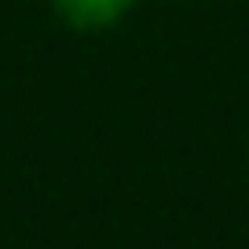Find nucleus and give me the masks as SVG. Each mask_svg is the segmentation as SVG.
Here are the masks:
<instances>
[{
	"mask_svg": "<svg viewBox=\"0 0 249 249\" xmlns=\"http://www.w3.org/2000/svg\"><path fill=\"white\" fill-rule=\"evenodd\" d=\"M50 4L62 25L79 29V34H100L129 17L137 0H50Z\"/></svg>",
	"mask_w": 249,
	"mask_h": 249,
	"instance_id": "f257e3e1",
	"label": "nucleus"
}]
</instances>
